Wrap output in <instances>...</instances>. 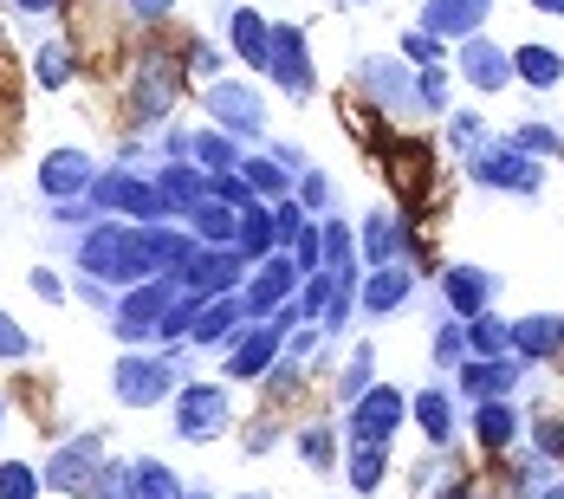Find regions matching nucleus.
Wrapping results in <instances>:
<instances>
[{"label": "nucleus", "instance_id": "cd10ccee", "mask_svg": "<svg viewBox=\"0 0 564 499\" xmlns=\"http://www.w3.org/2000/svg\"><path fill=\"white\" fill-rule=\"evenodd\" d=\"M383 480V442H357V460H350V487L370 493Z\"/></svg>", "mask_w": 564, "mask_h": 499}, {"label": "nucleus", "instance_id": "c756f323", "mask_svg": "<svg viewBox=\"0 0 564 499\" xmlns=\"http://www.w3.org/2000/svg\"><path fill=\"white\" fill-rule=\"evenodd\" d=\"M512 429H519V422H512L507 402H487V409H480V442H487V447H507Z\"/></svg>", "mask_w": 564, "mask_h": 499}, {"label": "nucleus", "instance_id": "ea45409f", "mask_svg": "<svg viewBox=\"0 0 564 499\" xmlns=\"http://www.w3.org/2000/svg\"><path fill=\"white\" fill-rule=\"evenodd\" d=\"M512 150H545V156H552V150H564V143L552 137V130H519V137H512Z\"/></svg>", "mask_w": 564, "mask_h": 499}, {"label": "nucleus", "instance_id": "2f4dec72", "mask_svg": "<svg viewBox=\"0 0 564 499\" xmlns=\"http://www.w3.org/2000/svg\"><path fill=\"white\" fill-rule=\"evenodd\" d=\"M227 325H234V305H208V312H202V318H195V325H188V332L202 337V344H215V337H227Z\"/></svg>", "mask_w": 564, "mask_h": 499}, {"label": "nucleus", "instance_id": "c03bdc74", "mask_svg": "<svg viewBox=\"0 0 564 499\" xmlns=\"http://www.w3.org/2000/svg\"><path fill=\"white\" fill-rule=\"evenodd\" d=\"M435 357H442V364H454V357H460V325H448V332H442V344H435Z\"/></svg>", "mask_w": 564, "mask_h": 499}, {"label": "nucleus", "instance_id": "f3484780", "mask_svg": "<svg viewBox=\"0 0 564 499\" xmlns=\"http://www.w3.org/2000/svg\"><path fill=\"white\" fill-rule=\"evenodd\" d=\"M474 175H480V182H494V188H532V182H539V169L525 163L519 150H500V156H487V163L474 169Z\"/></svg>", "mask_w": 564, "mask_h": 499}, {"label": "nucleus", "instance_id": "4be33fe9", "mask_svg": "<svg viewBox=\"0 0 564 499\" xmlns=\"http://www.w3.org/2000/svg\"><path fill=\"white\" fill-rule=\"evenodd\" d=\"M512 65H519V78H525V85H558V72H564V58L552 53V46H519Z\"/></svg>", "mask_w": 564, "mask_h": 499}, {"label": "nucleus", "instance_id": "603ef678", "mask_svg": "<svg viewBox=\"0 0 564 499\" xmlns=\"http://www.w3.org/2000/svg\"><path fill=\"white\" fill-rule=\"evenodd\" d=\"M545 499H564V487H552V493H545Z\"/></svg>", "mask_w": 564, "mask_h": 499}, {"label": "nucleus", "instance_id": "b1692460", "mask_svg": "<svg viewBox=\"0 0 564 499\" xmlns=\"http://www.w3.org/2000/svg\"><path fill=\"white\" fill-rule=\"evenodd\" d=\"M240 247H247V253H273V247H280V227H273L267 208H247V215H240Z\"/></svg>", "mask_w": 564, "mask_h": 499}, {"label": "nucleus", "instance_id": "6e6552de", "mask_svg": "<svg viewBox=\"0 0 564 499\" xmlns=\"http://www.w3.org/2000/svg\"><path fill=\"white\" fill-rule=\"evenodd\" d=\"M292 285H299V260H273V253H267V273L253 279V292H247V312H253V318H273Z\"/></svg>", "mask_w": 564, "mask_h": 499}, {"label": "nucleus", "instance_id": "9d476101", "mask_svg": "<svg viewBox=\"0 0 564 499\" xmlns=\"http://www.w3.org/2000/svg\"><path fill=\"white\" fill-rule=\"evenodd\" d=\"M267 65L280 72L285 91H299V98L312 91V72H305V40H299L292 26H280V33H273V46H267Z\"/></svg>", "mask_w": 564, "mask_h": 499}, {"label": "nucleus", "instance_id": "7ed1b4c3", "mask_svg": "<svg viewBox=\"0 0 564 499\" xmlns=\"http://www.w3.org/2000/svg\"><path fill=\"white\" fill-rule=\"evenodd\" d=\"M285 332H292V312H273V318H267L260 332H253L247 344H240V350H234V364H227V377H240V383H253V377H260V370H267V364L280 357V337H285Z\"/></svg>", "mask_w": 564, "mask_h": 499}, {"label": "nucleus", "instance_id": "79ce46f5", "mask_svg": "<svg viewBox=\"0 0 564 499\" xmlns=\"http://www.w3.org/2000/svg\"><path fill=\"white\" fill-rule=\"evenodd\" d=\"M539 447H545V454H558V460H564V422H539Z\"/></svg>", "mask_w": 564, "mask_h": 499}, {"label": "nucleus", "instance_id": "4468645a", "mask_svg": "<svg viewBox=\"0 0 564 499\" xmlns=\"http://www.w3.org/2000/svg\"><path fill=\"white\" fill-rule=\"evenodd\" d=\"M40 188L46 195H78V188H91V163L78 150H53L46 169H40Z\"/></svg>", "mask_w": 564, "mask_h": 499}, {"label": "nucleus", "instance_id": "f704fd0d", "mask_svg": "<svg viewBox=\"0 0 564 499\" xmlns=\"http://www.w3.org/2000/svg\"><path fill=\"white\" fill-rule=\"evenodd\" d=\"M0 499H33V474H26L20 460H7V467H0Z\"/></svg>", "mask_w": 564, "mask_h": 499}, {"label": "nucleus", "instance_id": "2eb2a0df", "mask_svg": "<svg viewBox=\"0 0 564 499\" xmlns=\"http://www.w3.org/2000/svg\"><path fill=\"white\" fill-rule=\"evenodd\" d=\"M234 279H240V260H234V253H215V260L195 253V260H188V285H195V292H215V299H221V292H234Z\"/></svg>", "mask_w": 564, "mask_h": 499}, {"label": "nucleus", "instance_id": "39448f33", "mask_svg": "<svg viewBox=\"0 0 564 499\" xmlns=\"http://www.w3.org/2000/svg\"><path fill=\"white\" fill-rule=\"evenodd\" d=\"M163 318H170V285H137L130 299H123V312H117V332L123 337H150V332H163Z\"/></svg>", "mask_w": 564, "mask_h": 499}, {"label": "nucleus", "instance_id": "a878e982", "mask_svg": "<svg viewBox=\"0 0 564 499\" xmlns=\"http://www.w3.org/2000/svg\"><path fill=\"white\" fill-rule=\"evenodd\" d=\"M137 499H182V487L163 460H137Z\"/></svg>", "mask_w": 564, "mask_h": 499}, {"label": "nucleus", "instance_id": "1a4fd4ad", "mask_svg": "<svg viewBox=\"0 0 564 499\" xmlns=\"http://www.w3.org/2000/svg\"><path fill=\"white\" fill-rule=\"evenodd\" d=\"M91 195H98L105 208H123V215H137V221H150V215H163V202H156V188H143V182H130V175H105V182H91Z\"/></svg>", "mask_w": 564, "mask_h": 499}, {"label": "nucleus", "instance_id": "ddd939ff", "mask_svg": "<svg viewBox=\"0 0 564 499\" xmlns=\"http://www.w3.org/2000/svg\"><path fill=\"white\" fill-rule=\"evenodd\" d=\"M460 65H467V78H474L480 91H500L512 78V58L500 53V46H487V40H467V46H460Z\"/></svg>", "mask_w": 564, "mask_h": 499}, {"label": "nucleus", "instance_id": "6ab92c4d", "mask_svg": "<svg viewBox=\"0 0 564 499\" xmlns=\"http://www.w3.org/2000/svg\"><path fill=\"white\" fill-rule=\"evenodd\" d=\"M175 98V72L163 65V58H150V72L137 78V117H150V111H163Z\"/></svg>", "mask_w": 564, "mask_h": 499}, {"label": "nucleus", "instance_id": "8fccbe9b", "mask_svg": "<svg viewBox=\"0 0 564 499\" xmlns=\"http://www.w3.org/2000/svg\"><path fill=\"white\" fill-rule=\"evenodd\" d=\"M532 7H539V13H558V20H564V0H532Z\"/></svg>", "mask_w": 564, "mask_h": 499}, {"label": "nucleus", "instance_id": "bb28decb", "mask_svg": "<svg viewBox=\"0 0 564 499\" xmlns=\"http://www.w3.org/2000/svg\"><path fill=\"white\" fill-rule=\"evenodd\" d=\"M415 422H422V435H429V442H448L454 429H448V395H435V389H429V395H415Z\"/></svg>", "mask_w": 564, "mask_h": 499}, {"label": "nucleus", "instance_id": "4c0bfd02", "mask_svg": "<svg viewBox=\"0 0 564 499\" xmlns=\"http://www.w3.org/2000/svg\"><path fill=\"white\" fill-rule=\"evenodd\" d=\"M195 156H202L208 169H227V163H234V143H227V137H202V143H195Z\"/></svg>", "mask_w": 564, "mask_h": 499}, {"label": "nucleus", "instance_id": "37998d69", "mask_svg": "<svg viewBox=\"0 0 564 499\" xmlns=\"http://www.w3.org/2000/svg\"><path fill=\"white\" fill-rule=\"evenodd\" d=\"M305 460H312V467H325V460H332V442H325V435H318V429H312V435H305Z\"/></svg>", "mask_w": 564, "mask_h": 499}, {"label": "nucleus", "instance_id": "20e7f679", "mask_svg": "<svg viewBox=\"0 0 564 499\" xmlns=\"http://www.w3.org/2000/svg\"><path fill=\"white\" fill-rule=\"evenodd\" d=\"M395 422H402V395L395 389H364L357 415H350V442H390Z\"/></svg>", "mask_w": 564, "mask_h": 499}, {"label": "nucleus", "instance_id": "7c9ffc66", "mask_svg": "<svg viewBox=\"0 0 564 499\" xmlns=\"http://www.w3.org/2000/svg\"><path fill=\"white\" fill-rule=\"evenodd\" d=\"M195 234H202V240H234V234H240V227H234V215H227V208H208V202H202V208H195Z\"/></svg>", "mask_w": 564, "mask_h": 499}, {"label": "nucleus", "instance_id": "393cba45", "mask_svg": "<svg viewBox=\"0 0 564 499\" xmlns=\"http://www.w3.org/2000/svg\"><path fill=\"white\" fill-rule=\"evenodd\" d=\"M448 299H454V312H467V318H474V312L487 305V279L467 273V267H454V273H448Z\"/></svg>", "mask_w": 564, "mask_h": 499}, {"label": "nucleus", "instance_id": "58836bf2", "mask_svg": "<svg viewBox=\"0 0 564 499\" xmlns=\"http://www.w3.org/2000/svg\"><path fill=\"white\" fill-rule=\"evenodd\" d=\"M402 53L415 58V65H429V58H442V46H435V33H409V40H402Z\"/></svg>", "mask_w": 564, "mask_h": 499}, {"label": "nucleus", "instance_id": "412c9836", "mask_svg": "<svg viewBox=\"0 0 564 499\" xmlns=\"http://www.w3.org/2000/svg\"><path fill=\"white\" fill-rule=\"evenodd\" d=\"M460 383L474 389V395H507L512 389V364H500V357H474V364L460 370Z\"/></svg>", "mask_w": 564, "mask_h": 499}, {"label": "nucleus", "instance_id": "a19ab883", "mask_svg": "<svg viewBox=\"0 0 564 499\" xmlns=\"http://www.w3.org/2000/svg\"><path fill=\"white\" fill-rule=\"evenodd\" d=\"M20 350H26V332H20V325L0 312V357H20Z\"/></svg>", "mask_w": 564, "mask_h": 499}, {"label": "nucleus", "instance_id": "72a5a7b5", "mask_svg": "<svg viewBox=\"0 0 564 499\" xmlns=\"http://www.w3.org/2000/svg\"><path fill=\"white\" fill-rule=\"evenodd\" d=\"M364 240H370V260H390L395 247H402V227H390V221H370V227H364Z\"/></svg>", "mask_w": 564, "mask_h": 499}, {"label": "nucleus", "instance_id": "5701e85b", "mask_svg": "<svg viewBox=\"0 0 564 499\" xmlns=\"http://www.w3.org/2000/svg\"><path fill=\"white\" fill-rule=\"evenodd\" d=\"M402 292H409V273H395V267H383L377 279H364V305H370V312L402 305Z\"/></svg>", "mask_w": 564, "mask_h": 499}, {"label": "nucleus", "instance_id": "c85d7f7f", "mask_svg": "<svg viewBox=\"0 0 564 499\" xmlns=\"http://www.w3.org/2000/svg\"><path fill=\"white\" fill-rule=\"evenodd\" d=\"M467 337H474V350H480V357H500L512 332L500 325V318H487V312H474V318H467Z\"/></svg>", "mask_w": 564, "mask_h": 499}, {"label": "nucleus", "instance_id": "aec40b11", "mask_svg": "<svg viewBox=\"0 0 564 499\" xmlns=\"http://www.w3.org/2000/svg\"><path fill=\"white\" fill-rule=\"evenodd\" d=\"M202 188H208L202 169H170V175L156 182V202H163V208H202Z\"/></svg>", "mask_w": 564, "mask_h": 499}, {"label": "nucleus", "instance_id": "f03ea898", "mask_svg": "<svg viewBox=\"0 0 564 499\" xmlns=\"http://www.w3.org/2000/svg\"><path fill=\"white\" fill-rule=\"evenodd\" d=\"M170 364H156V357H123L117 364V402H130V409H150V402H163L170 395Z\"/></svg>", "mask_w": 564, "mask_h": 499}, {"label": "nucleus", "instance_id": "f257e3e1", "mask_svg": "<svg viewBox=\"0 0 564 499\" xmlns=\"http://www.w3.org/2000/svg\"><path fill=\"white\" fill-rule=\"evenodd\" d=\"M85 267L105 273V279H150L156 273L150 240L130 234V227H105V234H91V240H85Z\"/></svg>", "mask_w": 564, "mask_h": 499}, {"label": "nucleus", "instance_id": "423d86ee", "mask_svg": "<svg viewBox=\"0 0 564 499\" xmlns=\"http://www.w3.org/2000/svg\"><path fill=\"white\" fill-rule=\"evenodd\" d=\"M221 422H227L221 389H182V415H175V429H182L188 442H208V435H221Z\"/></svg>", "mask_w": 564, "mask_h": 499}, {"label": "nucleus", "instance_id": "e433bc0d", "mask_svg": "<svg viewBox=\"0 0 564 499\" xmlns=\"http://www.w3.org/2000/svg\"><path fill=\"white\" fill-rule=\"evenodd\" d=\"M318 253H325V234L305 227V234H299V273H318Z\"/></svg>", "mask_w": 564, "mask_h": 499}, {"label": "nucleus", "instance_id": "49530a36", "mask_svg": "<svg viewBox=\"0 0 564 499\" xmlns=\"http://www.w3.org/2000/svg\"><path fill=\"white\" fill-rule=\"evenodd\" d=\"M422 98H429V105H442V98H448V85H442V72H429V78H422Z\"/></svg>", "mask_w": 564, "mask_h": 499}, {"label": "nucleus", "instance_id": "f8f14e48", "mask_svg": "<svg viewBox=\"0 0 564 499\" xmlns=\"http://www.w3.org/2000/svg\"><path fill=\"white\" fill-rule=\"evenodd\" d=\"M208 111L221 117L227 130H240V137L260 130V98H253L247 85H215V91H208Z\"/></svg>", "mask_w": 564, "mask_h": 499}, {"label": "nucleus", "instance_id": "c9c22d12", "mask_svg": "<svg viewBox=\"0 0 564 499\" xmlns=\"http://www.w3.org/2000/svg\"><path fill=\"white\" fill-rule=\"evenodd\" d=\"M240 169H247V188H260V195H280L285 188V175L273 163H240Z\"/></svg>", "mask_w": 564, "mask_h": 499}, {"label": "nucleus", "instance_id": "09e8293b", "mask_svg": "<svg viewBox=\"0 0 564 499\" xmlns=\"http://www.w3.org/2000/svg\"><path fill=\"white\" fill-rule=\"evenodd\" d=\"M175 0H137V13H170Z\"/></svg>", "mask_w": 564, "mask_h": 499}, {"label": "nucleus", "instance_id": "473e14b6", "mask_svg": "<svg viewBox=\"0 0 564 499\" xmlns=\"http://www.w3.org/2000/svg\"><path fill=\"white\" fill-rule=\"evenodd\" d=\"M72 78V53L65 46H40V85H65Z\"/></svg>", "mask_w": 564, "mask_h": 499}, {"label": "nucleus", "instance_id": "9b49d317", "mask_svg": "<svg viewBox=\"0 0 564 499\" xmlns=\"http://www.w3.org/2000/svg\"><path fill=\"white\" fill-rule=\"evenodd\" d=\"M480 20H487V0H429V7H422V26H429V33H460V40H467Z\"/></svg>", "mask_w": 564, "mask_h": 499}, {"label": "nucleus", "instance_id": "de8ad7c7", "mask_svg": "<svg viewBox=\"0 0 564 499\" xmlns=\"http://www.w3.org/2000/svg\"><path fill=\"white\" fill-rule=\"evenodd\" d=\"M195 72H221V53L215 46H195Z\"/></svg>", "mask_w": 564, "mask_h": 499}, {"label": "nucleus", "instance_id": "3c124183", "mask_svg": "<svg viewBox=\"0 0 564 499\" xmlns=\"http://www.w3.org/2000/svg\"><path fill=\"white\" fill-rule=\"evenodd\" d=\"M20 7H26V13H40V7H53V0H20Z\"/></svg>", "mask_w": 564, "mask_h": 499}, {"label": "nucleus", "instance_id": "dca6fc26", "mask_svg": "<svg viewBox=\"0 0 564 499\" xmlns=\"http://www.w3.org/2000/svg\"><path fill=\"white\" fill-rule=\"evenodd\" d=\"M507 344L519 350V357H552V350L564 344V325L558 318H525V325H512Z\"/></svg>", "mask_w": 564, "mask_h": 499}, {"label": "nucleus", "instance_id": "0eeeda50", "mask_svg": "<svg viewBox=\"0 0 564 499\" xmlns=\"http://www.w3.org/2000/svg\"><path fill=\"white\" fill-rule=\"evenodd\" d=\"M98 454H105V442H98V435H85V442L58 447L53 467H46V480H53L58 493H85V487H91V460H98Z\"/></svg>", "mask_w": 564, "mask_h": 499}, {"label": "nucleus", "instance_id": "a211bd4d", "mask_svg": "<svg viewBox=\"0 0 564 499\" xmlns=\"http://www.w3.org/2000/svg\"><path fill=\"white\" fill-rule=\"evenodd\" d=\"M234 46H240V58H247V65H267L273 26H267L260 13H247V7H240V13H234Z\"/></svg>", "mask_w": 564, "mask_h": 499}, {"label": "nucleus", "instance_id": "a18cd8bd", "mask_svg": "<svg viewBox=\"0 0 564 499\" xmlns=\"http://www.w3.org/2000/svg\"><path fill=\"white\" fill-rule=\"evenodd\" d=\"M215 195H221V202H247V182H234V175H221V182H215Z\"/></svg>", "mask_w": 564, "mask_h": 499}]
</instances>
